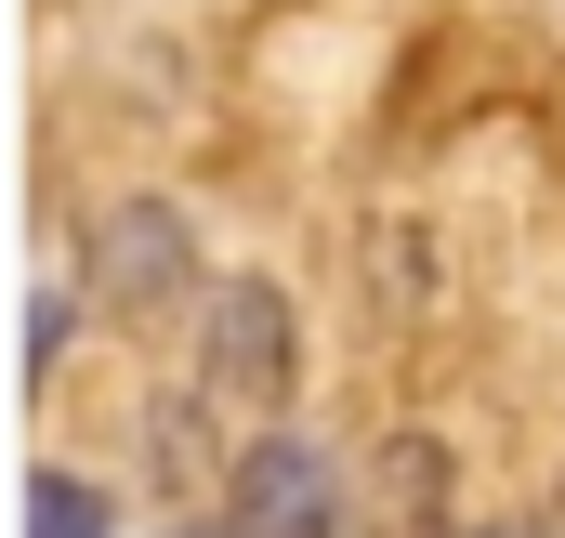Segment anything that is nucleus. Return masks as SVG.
Instances as JSON below:
<instances>
[{"label":"nucleus","instance_id":"obj_1","mask_svg":"<svg viewBox=\"0 0 565 538\" xmlns=\"http://www.w3.org/2000/svg\"><path fill=\"white\" fill-rule=\"evenodd\" d=\"M302 368V329H289L277 276H211V329H198V381L224 407H277Z\"/></svg>","mask_w":565,"mask_h":538},{"label":"nucleus","instance_id":"obj_2","mask_svg":"<svg viewBox=\"0 0 565 538\" xmlns=\"http://www.w3.org/2000/svg\"><path fill=\"white\" fill-rule=\"evenodd\" d=\"M329 526H342V473H329V446L264 433V446L224 473V538H329Z\"/></svg>","mask_w":565,"mask_h":538},{"label":"nucleus","instance_id":"obj_3","mask_svg":"<svg viewBox=\"0 0 565 538\" xmlns=\"http://www.w3.org/2000/svg\"><path fill=\"white\" fill-rule=\"evenodd\" d=\"M93 289H106L119 315H171L184 289H211V276H198V237H184V211L119 197V211L93 224Z\"/></svg>","mask_w":565,"mask_h":538},{"label":"nucleus","instance_id":"obj_4","mask_svg":"<svg viewBox=\"0 0 565 538\" xmlns=\"http://www.w3.org/2000/svg\"><path fill=\"white\" fill-rule=\"evenodd\" d=\"M26 538H106V499L79 473H26Z\"/></svg>","mask_w":565,"mask_h":538},{"label":"nucleus","instance_id":"obj_5","mask_svg":"<svg viewBox=\"0 0 565 538\" xmlns=\"http://www.w3.org/2000/svg\"><path fill=\"white\" fill-rule=\"evenodd\" d=\"M53 355H66V289L26 302V381H53Z\"/></svg>","mask_w":565,"mask_h":538},{"label":"nucleus","instance_id":"obj_6","mask_svg":"<svg viewBox=\"0 0 565 538\" xmlns=\"http://www.w3.org/2000/svg\"><path fill=\"white\" fill-rule=\"evenodd\" d=\"M473 538H540V526H473Z\"/></svg>","mask_w":565,"mask_h":538}]
</instances>
